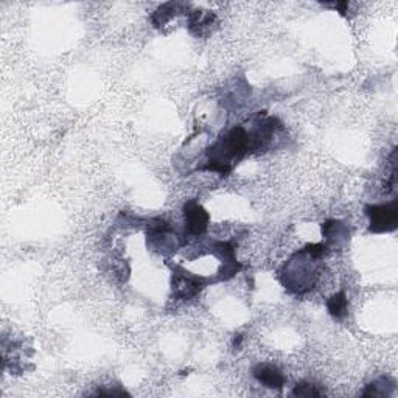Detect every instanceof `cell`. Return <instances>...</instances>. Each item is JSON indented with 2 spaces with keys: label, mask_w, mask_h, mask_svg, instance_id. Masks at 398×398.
<instances>
[{
  "label": "cell",
  "mask_w": 398,
  "mask_h": 398,
  "mask_svg": "<svg viewBox=\"0 0 398 398\" xmlns=\"http://www.w3.org/2000/svg\"><path fill=\"white\" fill-rule=\"evenodd\" d=\"M184 4H176V2H169L164 4L157 11L153 13L151 16V22L154 23V27H164L166 22H170L174 16H178L181 13L182 8H184Z\"/></svg>",
  "instance_id": "obj_8"
},
{
  "label": "cell",
  "mask_w": 398,
  "mask_h": 398,
  "mask_svg": "<svg viewBox=\"0 0 398 398\" xmlns=\"http://www.w3.org/2000/svg\"><path fill=\"white\" fill-rule=\"evenodd\" d=\"M252 375L260 385L269 389H282L286 383V378L280 369L273 364H257L252 369Z\"/></svg>",
  "instance_id": "obj_6"
},
{
  "label": "cell",
  "mask_w": 398,
  "mask_h": 398,
  "mask_svg": "<svg viewBox=\"0 0 398 398\" xmlns=\"http://www.w3.org/2000/svg\"><path fill=\"white\" fill-rule=\"evenodd\" d=\"M184 220H186V237L198 238L204 235L209 227V213L195 199H190L184 204Z\"/></svg>",
  "instance_id": "obj_5"
},
{
  "label": "cell",
  "mask_w": 398,
  "mask_h": 398,
  "mask_svg": "<svg viewBox=\"0 0 398 398\" xmlns=\"http://www.w3.org/2000/svg\"><path fill=\"white\" fill-rule=\"evenodd\" d=\"M173 268V282L171 288L173 294L176 299L181 300H188L195 296H198L204 286L209 283L205 277L196 275L188 273L184 268L181 266H171Z\"/></svg>",
  "instance_id": "obj_4"
},
{
  "label": "cell",
  "mask_w": 398,
  "mask_h": 398,
  "mask_svg": "<svg viewBox=\"0 0 398 398\" xmlns=\"http://www.w3.org/2000/svg\"><path fill=\"white\" fill-rule=\"evenodd\" d=\"M217 22V16L210 11L188 13V30L195 36H205L212 31V25Z\"/></svg>",
  "instance_id": "obj_7"
},
{
  "label": "cell",
  "mask_w": 398,
  "mask_h": 398,
  "mask_svg": "<svg viewBox=\"0 0 398 398\" xmlns=\"http://www.w3.org/2000/svg\"><path fill=\"white\" fill-rule=\"evenodd\" d=\"M277 128H280V123L275 117L261 114L249 131L241 125L234 126L207 149V161L201 170L217 171L221 176H227L241 159L268 148Z\"/></svg>",
  "instance_id": "obj_1"
},
{
  "label": "cell",
  "mask_w": 398,
  "mask_h": 398,
  "mask_svg": "<svg viewBox=\"0 0 398 398\" xmlns=\"http://www.w3.org/2000/svg\"><path fill=\"white\" fill-rule=\"evenodd\" d=\"M292 395L294 397H307V398L322 397L324 391H321V389L317 387L316 385L307 383V381H304V383L296 385V387H294V391H292Z\"/></svg>",
  "instance_id": "obj_11"
},
{
  "label": "cell",
  "mask_w": 398,
  "mask_h": 398,
  "mask_svg": "<svg viewBox=\"0 0 398 398\" xmlns=\"http://www.w3.org/2000/svg\"><path fill=\"white\" fill-rule=\"evenodd\" d=\"M348 308V299L344 291H339L327 300V309L329 313L334 317V319H342L347 314Z\"/></svg>",
  "instance_id": "obj_10"
},
{
  "label": "cell",
  "mask_w": 398,
  "mask_h": 398,
  "mask_svg": "<svg viewBox=\"0 0 398 398\" xmlns=\"http://www.w3.org/2000/svg\"><path fill=\"white\" fill-rule=\"evenodd\" d=\"M395 389V381L389 377H381L365 386L363 397H387Z\"/></svg>",
  "instance_id": "obj_9"
},
{
  "label": "cell",
  "mask_w": 398,
  "mask_h": 398,
  "mask_svg": "<svg viewBox=\"0 0 398 398\" xmlns=\"http://www.w3.org/2000/svg\"><path fill=\"white\" fill-rule=\"evenodd\" d=\"M317 260L321 258L313 257L305 249L294 254L288 263L285 265L282 273V283L285 285V288L296 294L312 290L317 278V269L314 266Z\"/></svg>",
  "instance_id": "obj_2"
},
{
  "label": "cell",
  "mask_w": 398,
  "mask_h": 398,
  "mask_svg": "<svg viewBox=\"0 0 398 398\" xmlns=\"http://www.w3.org/2000/svg\"><path fill=\"white\" fill-rule=\"evenodd\" d=\"M365 215L369 217L370 226L369 230L372 234H385L392 232L398 224V203L397 199L386 204H369L364 209Z\"/></svg>",
  "instance_id": "obj_3"
}]
</instances>
